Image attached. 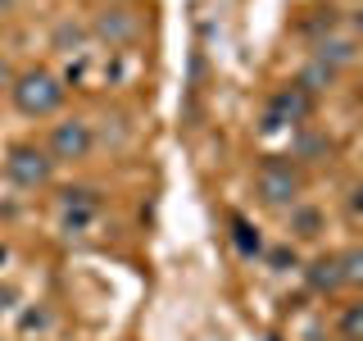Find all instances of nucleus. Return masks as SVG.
<instances>
[{
	"instance_id": "nucleus-1",
	"label": "nucleus",
	"mask_w": 363,
	"mask_h": 341,
	"mask_svg": "<svg viewBox=\"0 0 363 341\" xmlns=\"http://www.w3.org/2000/svg\"><path fill=\"white\" fill-rule=\"evenodd\" d=\"M9 96H14V109L18 114H28V119H45V114H55V109L64 105L68 87L50 73V68H28V73L14 77Z\"/></svg>"
},
{
	"instance_id": "nucleus-2",
	"label": "nucleus",
	"mask_w": 363,
	"mask_h": 341,
	"mask_svg": "<svg viewBox=\"0 0 363 341\" xmlns=\"http://www.w3.org/2000/svg\"><path fill=\"white\" fill-rule=\"evenodd\" d=\"M255 191H259L264 205H272V210H291V205L300 200V191H304V173L291 164V159L268 155L264 164L255 168Z\"/></svg>"
},
{
	"instance_id": "nucleus-3",
	"label": "nucleus",
	"mask_w": 363,
	"mask_h": 341,
	"mask_svg": "<svg viewBox=\"0 0 363 341\" xmlns=\"http://www.w3.org/2000/svg\"><path fill=\"white\" fill-rule=\"evenodd\" d=\"M5 173H9V182H14V187L37 191V187H45V182H50L55 159H50V151H45V146H37V141H18V146H9V155H5Z\"/></svg>"
},
{
	"instance_id": "nucleus-4",
	"label": "nucleus",
	"mask_w": 363,
	"mask_h": 341,
	"mask_svg": "<svg viewBox=\"0 0 363 341\" xmlns=\"http://www.w3.org/2000/svg\"><path fill=\"white\" fill-rule=\"evenodd\" d=\"M313 119V96L309 91H300L295 82L277 87L268 100V114H264V132H281L291 123V128H304V123Z\"/></svg>"
},
{
	"instance_id": "nucleus-5",
	"label": "nucleus",
	"mask_w": 363,
	"mask_h": 341,
	"mask_svg": "<svg viewBox=\"0 0 363 341\" xmlns=\"http://www.w3.org/2000/svg\"><path fill=\"white\" fill-rule=\"evenodd\" d=\"M50 159L55 164H77V159H86L91 155V123L82 119H64V123H55V132H50Z\"/></svg>"
},
{
	"instance_id": "nucleus-6",
	"label": "nucleus",
	"mask_w": 363,
	"mask_h": 341,
	"mask_svg": "<svg viewBox=\"0 0 363 341\" xmlns=\"http://www.w3.org/2000/svg\"><path fill=\"white\" fill-rule=\"evenodd\" d=\"M96 37L109 41V45H132L141 37V18L132 9H100L96 14Z\"/></svg>"
},
{
	"instance_id": "nucleus-7",
	"label": "nucleus",
	"mask_w": 363,
	"mask_h": 341,
	"mask_svg": "<svg viewBox=\"0 0 363 341\" xmlns=\"http://www.w3.org/2000/svg\"><path fill=\"white\" fill-rule=\"evenodd\" d=\"M304 287L313 296H336L345 287V273H340V255H318L304 264Z\"/></svg>"
},
{
	"instance_id": "nucleus-8",
	"label": "nucleus",
	"mask_w": 363,
	"mask_h": 341,
	"mask_svg": "<svg viewBox=\"0 0 363 341\" xmlns=\"http://www.w3.org/2000/svg\"><path fill=\"white\" fill-rule=\"evenodd\" d=\"M60 210H64L68 227H82V223H91V214L100 210V191L96 187H64L60 191Z\"/></svg>"
},
{
	"instance_id": "nucleus-9",
	"label": "nucleus",
	"mask_w": 363,
	"mask_h": 341,
	"mask_svg": "<svg viewBox=\"0 0 363 341\" xmlns=\"http://www.w3.org/2000/svg\"><path fill=\"white\" fill-rule=\"evenodd\" d=\"M286 232L295 237V242H313L318 232H323V210H313V205H300L295 200L286 210Z\"/></svg>"
},
{
	"instance_id": "nucleus-10",
	"label": "nucleus",
	"mask_w": 363,
	"mask_h": 341,
	"mask_svg": "<svg viewBox=\"0 0 363 341\" xmlns=\"http://www.w3.org/2000/svg\"><path fill=\"white\" fill-rule=\"evenodd\" d=\"M313 60H323L327 68H336V73H340V68H350V64L359 60V41H350V37H323Z\"/></svg>"
},
{
	"instance_id": "nucleus-11",
	"label": "nucleus",
	"mask_w": 363,
	"mask_h": 341,
	"mask_svg": "<svg viewBox=\"0 0 363 341\" xmlns=\"http://www.w3.org/2000/svg\"><path fill=\"white\" fill-rule=\"evenodd\" d=\"M295 87H300V91H309V96L318 100L323 91H332V87H336V68H327L323 60H309V64L300 68V77H295Z\"/></svg>"
},
{
	"instance_id": "nucleus-12",
	"label": "nucleus",
	"mask_w": 363,
	"mask_h": 341,
	"mask_svg": "<svg viewBox=\"0 0 363 341\" xmlns=\"http://www.w3.org/2000/svg\"><path fill=\"white\" fill-rule=\"evenodd\" d=\"M232 246H236V255H245V259L264 255V237H259V227L250 219H241V214H232Z\"/></svg>"
},
{
	"instance_id": "nucleus-13",
	"label": "nucleus",
	"mask_w": 363,
	"mask_h": 341,
	"mask_svg": "<svg viewBox=\"0 0 363 341\" xmlns=\"http://www.w3.org/2000/svg\"><path fill=\"white\" fill-rule=\"evenodd\" d=\"M295 159H309V164H318V159H327L332 155V141H327L323 132H309V128H300L295 132Z\"/></svg>"
},
{
	"instance_id": "nucleus-14",
	"label": "nucleus",
	"mask_w": 363,
	"mask_h": 341,
	"mask_svg": "<svg viewBox=\"0 0 363 341\" xmlns=\"http://www.w3.org/2000/svg\"><path fill=\"white\" fill-rule=\"evenodd\" d=\"M340 273H345V287H359L363 291V246L340 250Z\"/></svg>"
},
{
	"instance_id": "nucleus-15",
	"label": "nucleus",
	"mask_w": 363,
	"mask_h": 341,
	"mask_svg": "<svg viewBox=\"0 0 363 341\" xmlns=\"http://www.w3.org/2000/svg\"><path fill=\"white\" fill-rule=\"evenodd\" d=\"M340 337H345V341H363V301H354V305L340 310Z\"/></svg>"
},
{
	"instance_id": "nucleus-16",
	"label": "nucleus",
	"mask_w": 363,
	"mask_h": 341,
	"mask_svg": "<svg viewBox=\"0 0 363 341\" xmlns=\"http://www.w3.org/2000/svg\"><path fill=\"white\" fill-rule=\"evenodd\" d=\"M268 255V264L277 269V273H286V269H295V246L286 242V246H272V250H264Z\"/></svg>"
},
{
	"instance_id": "nucleus-17",
	"label": "nucleus",
	"mask_w": 363,
	"mask_h": 341,
	"mask_svg": "<svg viewBox=\"0 0 363 341\" xmlns=\"http://www.w3.org/2000/svg\"><path fill=\"white\" fill-rule=\"evenodd\" d=\"M55 41H60V45H77V41H82V28H73V23H64V28L55 32Z\"/></svg>"
},
{
	"instance_id": "nucleus-18",
	"label": "nucleus",
	"mask_w": 363,
	"mask_h": 341,
	"mask_svg": "<svg viewBox=\"0 0 363 341\" xmlns=\"http://www.w3.org/2000/svg\"><path fill=\"white\" fill-rule=\"evenodd\" d=\"M23 328H28V332H37V328H45V310H32V314H23Z\"/></svg>"
},
{
	"instance_id": "nucleus-19",
	"label": "nucleus",
	"mask_w": 363,
	"mask_h": 341,
	"mask_svg": "<svg viewBox=\"0 0 363 341\" xmlns=\"http://www.w3.org/2000/svg\"><path fill=\"white\" fill-rule=\"evenodd\" d=\"M350 214H354V219H363V182L350 191Z\"/></svg>"
},
{
	"instance_id": "nucleus-20",
	"label": "nucleus",
	"mask_w": 363,
	"mask_h": 341,
	"mask_svg": "<svg viewBox=\"0 0 363 341\" xmlns=\"http://www.w3.org/2000/svg\"><path fill=\"white\" fill-rule=\"evenodd\" d=\"M9 87H14V68L0 60V91H9Z\"/></svg>"
},
{
	"instance_id": "nucleus-21",
	"label": "nucleus",
	"mask_w": 363,
	"mask_h": 341,
	"mask_svg": "<svg viewBox=\"0 0 363 341\" xmlns=\"http://www.w3.org/2000/svg\"><path fill=\"white\" fill-rule=\"evenodd\" d=\"M323 14H327V28H332V23H336V18H332L336 9H323ZM309 32H323V18H309Z\"/></svg>"
},
{
	"instance_id": "nucleus-22",
	"label": "nucleus",
	"mask_w": 363,
	"mask_h": 341,
	"mask_svg": "<svg viewBox=\"0 0 363 341\" xmlns=\"http://www.w3.org/2000/svg\"><path fill=\"white\" fill-rule=\"evenodd\" d=\"M354 28H359V32H363V9H359V14H354Z\"/></svg>"
},
{
	"instance_id": "nucleus-23",
	"label": "nucleus",
	"mask_w": 363,
	"mask_h": 341,
	"mask_svg": "<svg viewBox=\"0 0 363 341\" xmlns=\"http://www.w3.org/2000/svg\"><path fill=\"white\" fill-rule=\"evenodd\" d=\"M0 264H5V246H0Z\"/></svg>"
}]
</instances>
